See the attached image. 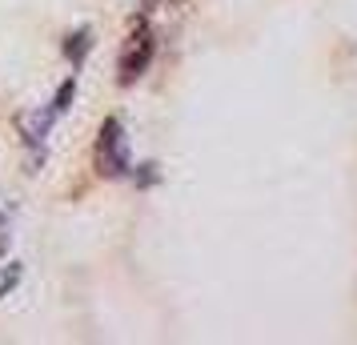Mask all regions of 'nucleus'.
Here are the masks:
<instances>
[{
  "label": "nucleus",
  "instance_id": "nucleus-1",
  "mask_svg": "<svg viewBox=\"0 0 357 345\" xmlns=\"http://www.w3.org/2000/svg\"><path fill=\"white\" fill-rule=\"evenodd\" d=\"M97 173L100 177H125L129 173V148H125V129L121 121L109 116L97 137Z\"/></svg>",
  "mask_w": 357,
  "mask_h": 345
},
{
  "label": "nucleus",
  "instance_id": "nucleus-2",
  "mask_svg": "<svg viewBox=\"0 0 357 345\" xmlns=\"http://www.w3.org/2000/svg\"><path fill=\"white\" fill-rule=\"evenodd\" d=\"M149 61H153V33H149L145 24H137L132 36L125 40V52H121V84L137 81L149 68Z\"/></svg>",
  "mask_w": 357,
  "mask_h": 345
},
{
  "label": "nucleus",
  "instance_id": "nucleus-3",
  "mask_svg": "<svg viewBox=\"0 0 357 345\" xmlns=\"http://www.w3.org/2000/svg\"><path fill=\"white\" fill-rule=\"evenodd\" d=\"M89 45H93V40H89V33H77V36H68V56H73V61H77V65H81V56L84 52H89Z\"/></svg>",
  "mask_w": 357,
  "mask_h": 345
},
{
  "label": "nucleus",
  "instance_id": "nucleus-4",
  "mask_svg": "<svg viewBox=\"0 0 357 345\" xmlns=\"http://www.w3.org/2000/svg\"><path fill=\"white\" fill-rule=\"evenodd\" d=\"M8 253V221H4V213H0V257Z\"/></svg>",
  "mask_w": 357,
  "mask_h": 345
}]
</instances>
